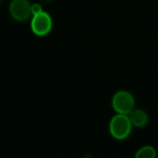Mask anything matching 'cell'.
<instances>
[{
	"mask_svg": "<svg viewBox=\"0 0 158 158\" xmlns=\"http://www.w3.org/2000/svg\"><path fill=\"white\" fill-rule=\"evenodd\" d=\"M128 116L131 121L132 126H135L137 128H143L148 124V114L143 109H134Z\"/></svg>",
	"mask_w": 158,
	"mask_h": 158,
	"instance_id": "cell-5",
	"label": "cell"
},
{
	"mask_svg": "<svg viewBox=\"0 0 158 158\" xmlns=\"http://www.w3.org/2000/svg\"><path fill=\"white\" fill-rule=\"evenodd\" d=\"M42 1H45V2H50V1H53V0H42Z\"/></svg>",
	"mask_w": 158,
	"mask_h": 158,
	"instance_id": "cell-8",
	"label": "cell"
},
{
	"mask_svg": "<svg viewBox=\"0 0 158 158\" xmlns=\"http://www.w3.org/2000/svg\"><path fill=\"white\" fill-rule=\"evenodd\" d=\"M31 5L28 0H13L9 6V11L13 19L19 21H24L31 14Z\"/></svg>",
	"mask_w": 158,
	"mask_h": 158,
	"instance_id": "cell-4",
	"label": "cell"
},
{
	"mask_svg": "<svg viewBox=\"0 0 158 158\" xmlns=\"http://www.w3.org/2000/svg\"><path fill=\"white\" fill-rule=\"evenodd\" d=\"M31 14H32L33 16H35V15H38V14L42 13V12H43V8H42L41 5L35 3V4H32V5H31Z\"/></svg>",
	"mask_w": 158,
	"mask_h": 158,
	"instance_id": "cell-7",
	"label": "cell"
},
{
	"mask_svg": "<svg viewBox=\"0 0 158 158\" xmlns=\"http://www.w3.org/2000/svg\"><path fill=\"white\" fill-rule=\"evenodd\" d=\"M132 124L128 115L117 114L109 123L110 134L117 140H124L128 138L131 132Z\"/></svg>",
	"mask_w": 158,
	"mask_h": 158,
	"instance_id": "cell-1",
	"label": "cell"
},
{
	"mask_svg": "<svg viewBox=\"0 0 158 158\" xmlns=\"http://www.w3.org/2000/svg\"><path fill=\"white\" fill-rule=\"evenodd\" d=\"M135 100L133 95L127 91H119L112 98V106L118 114L129 115L134 110Z\"/></svg>",
	"mask_w": 158,
	"mask_h": 158,
	"instance_id": "cell-2",
	"label": "cell"
},
{
	"mask_svg": "<svg viewBox=\"0 0 158 158\" xmlns=\"http://www.w3.org/2000/svg\"><path fill=\"white\" fill-rule=\"evenodd\" d=\"M134 158H156V150L151 145H145L138 150Z\"/></svg>",
	"mask_w": 158,
	"mask_h": 158,
	"instance_id": "cell-6",
	"label": "cell"
},
{
	"mask_svg": "<svg viewBox=\"0 0 158 158\" xmlns=\"http://www.w3.org/2000/svg\"><path fill=\"white\" fill-rule=\"evenodd\" d=\"M53 22L50 15L44 11L32 17L31 21V31L38 36H45L52 30Z\"/></svg>",
	"mask_w": 158,
	"mask_h": 158,
	"instance_id": "cell-3",
	"label": "cell"
}]
</instances>
